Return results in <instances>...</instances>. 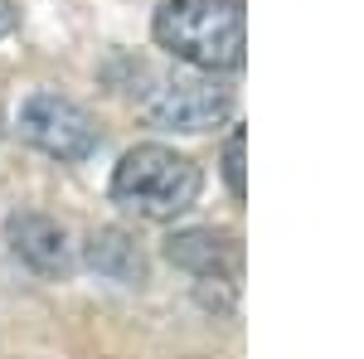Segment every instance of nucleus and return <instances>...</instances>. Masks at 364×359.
Masks as SVG:
<instances>
[{"mask_svg":"<svg viewBox=\"0 0 364 359\" xmlns=\"http://www.w3.org/2000/svg\"><path fill=\"white\" fill-rule=\"evenodd\" d=\"M156 44L199 73H238L248 58L243 0H166L151 20Z\"/></svg>","mask_w":364,"mask_h":359,"instance_id":"1","label":"nucleus"},{"mask_svg":"<svg viewBox=\"0 0 364 359\" xmlns=\"http://www.w3.org/2000/svg\"><path fill=\"white\" fill-rule=\"evenodd\" d=\"M204 190V170L170 146H132L112 170V199L141 219H180Z\"/></svg>","mask_w":364,"mask_h":359,"instance_id":"2","label":"nucleus"},{"mask_svg":"<svg viewBox=\"0 0 364 359\" xmlns=\"http://www.w3.org/2000/svg\"><path fill=\"white\" fill-rule=\"evenodd\" d=\"M233 107H238L233 87L219 83L214 73H161L141 92V112L170 132H209L228 122Z\"/></svg>","mask_w":364,"mask_h":359,"instance_id":"3","label":"nucleus"},{"mask_svg":"<svg viewBox=\"0 0 364 359\" xmlns=\"http://www.w3.org/2000/svg\"><path fill=\"white\" fill-rule=\"evenodd\" d=\"M20 136L29 146H39L54 161H87L97 151V127L78 102L58 97V92H34L20 107Z\"/></svg>","mask_w":364,"mask_h":359,"instance_id":"4","label":"nucleus"},{"mask_svg":"<svg viewBox=\"0 0 364 359\" xmlns=\"http://www.w3.org/2000/svg\"><path fill=\"white\" fill-rule=\"evenodd\" d=\"M10 252L39 277H68L73 272V252H68V233L63 223L44 219V214H15L5 223Z\"/></svg>","mask_w":364,"mask_h":359,"instance_id":"5","label":"nucleus"},{"mask_svg":"<svg viewBox=\"0 0 364 359\" xmlns=\"http://www.w3.org/2000/svg\"><path fill=\"white\" fill-rule=\"evenodd\" d=\"M170 262L185 267L195 277H238V243L228 233H214V228H190V233H175L170 238Z\"/></svg>","mask_w":364,"mask_h":359,"instance_id":"6","label":"nucleus"},{"mask_svg":"<svg viewBox=\"0 0 364 359\" xmlns=\"http://www.w3.org/2000/svg\"><path fill=\"white\" fill-rule=\"evenodd\" d=\"M87 262L97 267V272H107L112 282H141L146 277V262H141L136 243L127 238V233H97L92 238V248H87Z\"/></svg>","mask_w":364,"mask_h":359,"instance_id":"7","label":"nucleus"},{"mask_svg":"<svg viewBox=\"0 0 364 359\" xmlns=\"http://www.w3.org/2000/svg\"><path fill=\"white\" fill-rule=\"evenodd\" d=\"M243 127H233L228 132V146H224V180H228V190H233V199H243L248 194V175H243Z\"/></svg>","mask_w":364,"mask_h":359,"instance_id":"8","label":"nucleus"},{"mask_svg":"<svg viewBox=\"0 0 364 359\" xmlns=\"http://www.w3.org/2000/svg\"><path fill=\"white\" fill-rule=\"evenodd\" d=\"M10 29H15V5H10V0H0V39H5Z\"/></svg>","mask_w":364,"mask_h":359,"instance_id":"9","label":"nucleus"}]
</instances>
